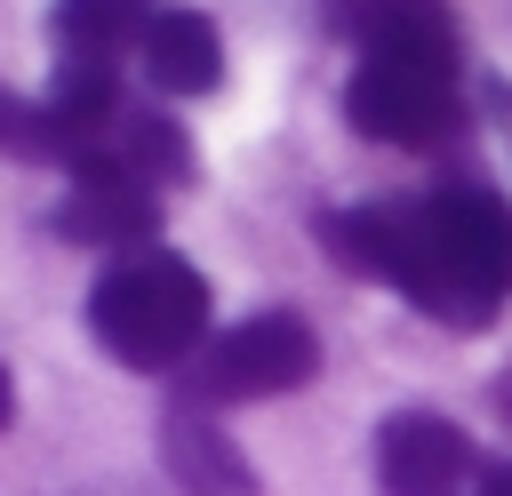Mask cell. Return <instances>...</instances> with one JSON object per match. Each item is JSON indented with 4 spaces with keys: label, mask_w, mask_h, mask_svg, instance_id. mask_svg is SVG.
I'll list each match as a JSON object with an SVG mask.
<instances>
[{
    "label": "cell",
    "mask_w": 512,
    "mask_h": 496,
    "mask_svg": "<svg viewBox=\"0 0 512 496\" xmlns=\"http://www.w3.org/2000/svg\"><path fill=\"white\" fill-rule=\"evenodd\" d=\"M472 440L440 408H392L376 424V488L384 496H472Z\"/></svg>",
    "instance_id": "5"
},
{
    "label": "cell",
    "mask_w": 512,
    "mask_h": 496,
    "mask_svg": "<svg viewBox=\"0 0 512 496\" xmlns=\"http://www.w3.org/2000/svg\"><path fill=\"white\" fill-rule=\"evenodd\" d=\"M88 336L136 368V376H160V368H192L200 344L216 336L208 328V280L200 264H184L176 248H136V256H112L88 288Z\"/></svg>",
    "instance_id": "3"
},
{
    "label": "cell",
    "mask_w": 512,
    "mask_h": 496,
    "mask_svg": "<svg viewBox=\"0 0 512 496\" xmlns=\"http://www.w3.org/2000/svg\"><path fill=\"white\" fill-rule=\"evenodd\" d=\"M136 64L160 96H208L224 80V40L200 8H152L144 40H136Z\"/></svg>",
    "instance_id": "8"
},
{
    "label": "cell",
    "mask_w": 512,
    "mask_h": 496,
    "mask_svg": "<svg viewBox=\"0 0 512 496\" xmlns=\"http://www.w3.org/2000/svg\"><path fill=\"white\" fill-rule=\"evenodd\" d=\"M464 40L448 0H416L352 40V80H344V120L368 144L432 152L464 128Z\"/></svg>",
    "instance_id": "2"
},
{
    "label": "cell",
    "mask_w": 512,
    "mask_h": 496,
    "mask_svg": "<svg viewBox=\"0 0 512 496\" xmlns=\"http://www.w3.org/2000/svg\"><path fill=\"white\" fill-rule=\"evenodd\" d=\"M56 232L80 240V248H112V256H136L152 248L160 232V192L120 176V168H72L64 200H56Z\"/></svg>",
    "instance_id": "6"
},
{
    "label": "cell",
    "mask_w": 512,
    "mask_h": 496,
    "mask_svg": "<svg viewBox=\"0 0 512 496\" xmlns=\"http://www.w3.org/2000/svg\"><path fill=\"white\" fill-rule=\"evenodd\" d=\"M160 472L184 488V496H264V480H256V464L240 456V440L224 432V416L216 408H200V400H168V416H160Z\"/></svg>",
    "instance_id": "7"
},
{
    "label": "cell",
    "mask_w": 512,
    "mask_h": 496,
    "mask_svg": "<svg viewBox=\"0 0 512 496\" xmlns=\"http://www.w3.org/2000/svg\"><path fill=\"white\" fill-rule=\"evenodd\" d=\"M8 424H16V376L0 368V432H8Z\"/></svg>",
    "instance_id": "12"
},
{
    "label": "cell",
    "mask_w": 512,
    "mask_h": 496,
    "mask_svg": "<svg viewBox=\"0 0 512 496\" xmlns=\"http://www.w3.org/2000/svg\"><path fill=\"white\" fill-rule=\"evenodd\" d=\"M136 8H160V0H136Z\"/></svg>",
    "instance_id": "14"
},
{
    "label": "cell",
    "mask_w": 512,
    "mask_h": 496,
    "mask_svg": "<svg viewBox=\"0 0 512 496\" xmlns=\"http://www.w3.org/2000/svg\"><path fill=\"white\" fill-rule=\"evenodd\" d=\"M400 8H416V0H328V32H336V40H360L368 24L400 16Z\"/></svg>",
    "instance_id": "10"
},
{
    "label": "cell",
    "mask_w": 512,
    "mask_h": 496,
    "mask_svg": "<svg viewBox=\"0 0 512 496\" xmlns=\"http://www.w3.org/2000/svg\"><path fill=\"white\" fill-rule=\"evenodd\" d=\"M320 376V336L304 312L272 304V312H248L232 328H216L200 344V360L184 368V400L200 408H248V400H280V392H304Z\"/></svg>",
    "instance_id": "4"
},
{
    "label": "cell",
    "mask_w": 512,
    "mask_h": 496,
    "mask_svg": "<svg viewBox=\"0 0 512 496\" xmlns=\"http://www.w3.org/2000/svg\"><path fill=\"white\" fill-rule=\"evenodd\" d=\"M472 496H512V456H480V472H472Z\"/></svg>",
    "instance_id": "11"
},
{
    "label": "cell",
    "mask_w": 512,
    "mask_h": 496,
    "mask_svg": "<svg viewBox=\"0 0 512 496\" xmlns=\"http://www.w3.org/2000/svg\"><path fill=\"white\" fill-rule=\"evenodd\" d=\"M320 248L432 312L440 328H480L512 304V200L496 184H432L392 200H344L320 216Z\"/></svg>",
    "instance_id": "1"
},
{
    "label": "cell",
    "mask_w": 512,
    "mask_h": 496,
    "mask_svg": "<svg viewBox=\"0 0 512 496\" xmlns=\"http://www.w3.org/2000/svg\"><path fill=\"white\" fill-rule=\"evenodd\" d=\"M0 160H40V168H72V144L48 112V96H24L0 80Z\"/></svg>",
    "instance_id": "9"
},
{
    "label": "cell",
    "mask_w": 512,
    "mask_h": 496,
    "mask_svg": "<svg viewBox=\"0 0 512 496\" xmlns=\"http://www.w3.org/2000/svg\"><path fill=\"white\" fill-rule=\"evenodd\" d=\"M504 416H512V376H504Z\"/></svg>",
    "instance_id": "13"
}]
</instances>
